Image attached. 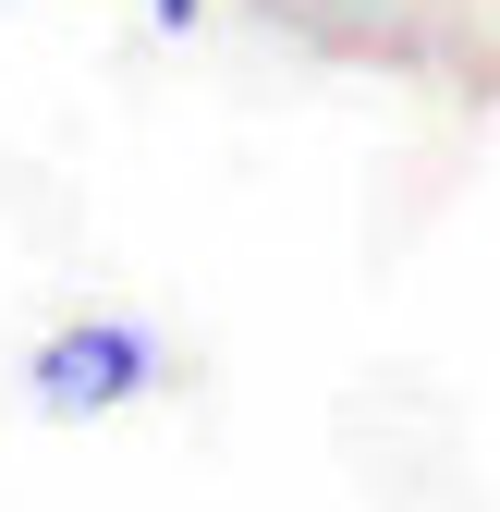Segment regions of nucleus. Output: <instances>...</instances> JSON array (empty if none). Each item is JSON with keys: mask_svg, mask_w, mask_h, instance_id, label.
Listing matches in <instances>:
<instances>
[{"mask_svg": "<svg viewBox=\"0 0 500 512\" xmlns=\"http://www.w3.org/2000/svg\"><path fill=\"white\" fill-rule=\"evenodd\" d=\"M25 391L37 415L86 427V415H122L159 391V330H135V317H61V330L25 354Z\"/></svg>", "mask_w": 500, "mask_h": 512, "instance_id": "nucleus-1", "label": "nucleus"}, {"mask_svg": "<svg viewBox=\"0 0 500 512\" xmlns=\"http://www.w3.org/2000/svg\"><path fill=\"white\" fill-rule=\"evenodd\" d=\"M147 13H159V25H171V37H183V25H196V13H208V0H147Z\"/></svg>", "mask_w": 500, "mask_h": 512, "instance_id": "nucleus-2", "label": "nucleus"}]
</instances>
